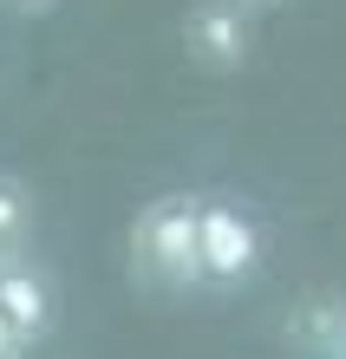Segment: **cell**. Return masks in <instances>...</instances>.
<instances>
[{"instance_id": "7", "label": "cell", "mask_w": 346, "mask_h": 359, "mask_svg": "<svg viewBox=\"0 0 346 359\" xmlns=\"http://www.w3.org/2000/svg\"><path fill=\"white\" fill-rule=\"evenodd\" d=\"M0 7H13V13H46V7H59V0H0Z\"/></svg>"}, {"instance_id": "3", "label": "cell", "mask_w": 346, "mask_h": 359, "mask_svg": "<svg viewBox=\"0 0 346 359\" xmlns=\"http://www.w3.org/2000/svg\"><path fill=\"white\" fill-rule=\"evenodd\" d=\"M183 53H189V66H203V72H242L255 59V13L242 0H189Z\"/></svg>"}, {"instance_id": "2", "label": "cell", "mask_w": 346, "mask_h": 359, "mask_svg": "<svg viewBox=\"0 0 346 359\" xmlns=\"http://www.w3.org/2000/svg\"><path fill=\"white\" fill-rule=\"evenodd\" d=\"M262 274V222L235 196H203V294H235Z\"/></svg>"}, {"instance_id": "5", "label": "cell", "mask_w": 346, "mask_h": 359, "mask_svg": "<svg viewBox=\"0 0 346 359\" xmlns=\"http://www.w3.org/2000/svg\"><path fill=\"white\" fill-rule=\"evenodd\" d=\"M33 229H39V203L13 170H0V268L33 255Z\"/></svg>"}, {"instance_id": "4", "label": "cell", "mask_w": 346, "mask_h": 359, "mask_svg": "<svg viewBox=\"0 0 346 359\" xmlns=\"http://www.w3.org/2000/svg\"><path fill=\"white\" fill-rule=\"evenodd\" d=\"M0 313H7V327H13L27 346H46L53 333H59V313H66L59 281H53L33 255H27V262H7V268H0Z\"/></svg>"}, {"instance_id": "1", "label": "cell", "mask_w": 346, "mask_h": 359, "mask_svg": "<svg viewBox=\"0 0 346 359\" xmlns=\"http://www.w3.org/2000/svg\"><path fill=\"white\" fill-rule=\"evenodd\" d=\"M131 281L150 294H203V196L197 189H164L138 203L131 229Z\"/></svg>"}, {"instance_id": "8", "label": "cell", "mask_w": 346, "mask_h": 359, "mask_svg": "<svg viewBox=\"0 0 346 359\" xmlns=\"http://www.w3.org/2000/svg\"><path fill=\"white\" fill-rule=\"evenodd\" d=\"M242 7H248L255 20H262V13H281V7H288V0H242Z\"/></svg>"}, {"instance_id": "6", "label": "cell", "mask_w": 346, "mask_h": 359, "mask_svg": "<svg viewBox=\"0 0 346 359\" xmlns=\"http://www.w3.org/2000/svg\"><path fill=\"white\" fill-rule=\"evenodd\" d=\"M0 359H33V346L20 340V333L7 327V313H0Z\"/></svg>"}]
</instances>
